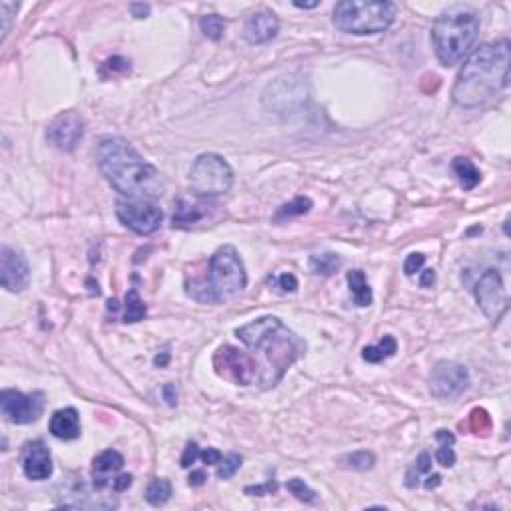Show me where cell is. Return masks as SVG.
I'll use <instances>...</instances> for the list:
<instances>
[{"mask_svg": "<svg viewBox=\"0 0 511 511\" xmlns=\"http://www.w3.org/2000/svg\"><path fill=\"white\" fill-rule=\"evenodd\" d=\"M510 40H497L480 46L464 62L453 84L451 98L462 108H478L508 88L510 82Z\"/></svg>", "mask_w": 511, "mask_h": 511, "instance_id": "cell-3", "label": "cell"}, {"mask_svg": "<svg viewBox=\"0 0 511 511\" xmlns=\"http://www.w3.org/2000/svg\"><path fill=\"white\" fill-rule=\"evenodd\" d=\"M45 404L46 400L42 391L22 393L18 390H4L0 393L2 416L13 423H18V425L40 420V416L45 414Z\"/></svg>", "mask_w": 511, "mask_h": 511, "instance_id": "cell-10", "label": "cell"}, {"mask_svg": "<svg viewBox=\"0 0 511 511\" xmlns=\"http://www.w3.org/2000/svg\"><path fill=\"white\" fill-rule=\"evenodd\" d=\"M398 352V342L393 336H384L376 346H365L361 352V358L368 363H379V361L388 360L391 356H395Z\"/></svg>", "mask_w": 511, "mask_h": 511, "instance_id": "cell-21", "label": "cell"}, {"mask_svg": "<svg viewBox=\"0 0 511 511\" xmlns=\"http://www.w3.org/2000/svg\"><path fill=\"white\" fill-rule=\"evenodd\" d=\"M340 266H342V258L338 254H333V252L314 254L310 258V270L314 272L316 276L328 278V276L340 270Z\"/></svg>", "mask_w": 511, "mask_h": 511, "instance_id": "cell-22", "label": "cell"}, {"mask_svg": "<svg viewBox=\"0 0 511 511\" xmlns=\"http://www.w3.org/2000/svg\"><path fill=\"white\" fill-rule=\"evenodd\" d=\"M162 393H164V398H166V402H168V406H176V388L172 386V384H168V386H164V390H162Z\"/></svg>", "mask_w": 511, "mask_h": 511, "instance_id": "cell-44", "label": "cell"}, {"mask_svg": "<svg viewBox=\"0 0 511 511\" xmlns=\"http://www.w3.org/2000/svg\"><path fill=\"white\" fill-rule=\"evenodd\" d=\"M0 282L8 292L18 294L24 292L31 284V268L24 254L10 246H2L0 250Z\"/></svg>", "mask_w": 511, "mask_h": 511, "instance_id": "cell-13", "label": "cell"}, {"mask_svg": "<svg viewBox=\"0 0 511 511\" xmlns=\"http://www.w3.org/2000/svg\"><path fill=\"white\" fill-rule=\"evenodd\" d=\"M196 459H200V448H198V443H196V441H188L186 450H184V453H182L180 466L192 467L196 464Z\"/></svg>", "mask_w": 511, "mask_h": 511, "instance_id": "cell-36", "label": "cell"}, {"mask_svg": "<svg viewBox=\"0 0 511 511\" xmlns=\"http://www.w3.org/2000/svg\"><path fill=\"white\" fill-rule=\"evenodd\" d=\"M430 471H432V455L427 451H421L418 459L414 462V466L407 469L406 485L409 489H416L420 485L421 475H427Z\"/></svg>", "mask_w": 511, "mask_h": 511, "instance_id": "cell-26", "label": "cell"}, {"mask_svg": "<svg viewBox=\"0 0 511 511\" xmlns=\"http://www.w3.org/2000/svg\"><path fill=\"white\" fill-rule=\"evenodd\" d=\"M434 284H436V272H434V270H423V272H421L420 286L421 288H432Z\"/></svg>", "mask_w": 511, "mask_h": 511, "instance_id": "cell-42", "label": "cell"}, {"mask_svg": "<svg viewBox=\"0 0 511 511\" xmlns=\"http://www.w3.org/2000/svg\"><path fill=\"white\" fill-rule=\"evenodd\" d=\"M22 471L32 481H45L52 475V457L42 439L26 443L22 455Z\"/></svg>", "mask_w": 511, "mask_h": 511, "instance_id": "cell-15", "label": "cell"}, {"mask_svg": "<svg viewBox=\"0 0 511 511\" xmlns=\"http://www.w3.org/2000/svg\"><path fill=\"white\" fill-rule=\"evenodd\" d=\"M116 216L122 224L140 236H148L152 232H156L164 220L162 210L152 200H130V198L116 202Z\"/></svg>", "mask_w": 511, "mask_h": 511, "instance_id": "cell-9", "label": "cell"}, {"mask_svg": "<svg viewBox=\"0 0 511 511\" xmlns=\"http://www.w3.org/2000/svg\"><path fill=\"white\" fill-rule=\"evenodd\" d=\"M312 200L310 198H306V196H298V198H294L292 202H288L284 206H280L278 212H276V216H274V220L276 222H284L288 218H294V216H304V214H308V212L312 210Z\"/></svg>", "mask_w": 511, "mask_h": 511, "instance_id": "cell-25", "label": "cell"}, {"mask_svg": "<svg viewBox=\"0 0 511 511\" xmlns=\"http://www.w3.org/2000/svg\"><path fill=\"white\" fill-rule=\"evenodd\" d=\"M246 284L248 276L240 254L234 246H222L212 254L206 278L188 282L186 294L202 304H216L240 294Z\"/></svg>", "mask_w": 511, "mask_h": 511, "instance_id": "cell-4", "label": "cell"}, {"mask_svg": "<svg viewBox=\"0 0 511 511\" xmlns=\"http://www.w3.org/2000/svg\"><path fill=\"white\" fill-rule=\"evenodd\" d=\"M48 430H50L52 436L56 437V439H62V441L78 439L80 434H82V425H80L78 411H76L74 407H64V409L54 411L52 418H50V423H48Z\"/></svg>", "mask_w": 511, "mask_h": 511, "instance_id": "cell-17", "label": "cell"}, {"mask_svg": "<svg viewBox=\"0 0 511 511\" xmlns=\"http://www.w3.org/2000/svg\"><path fill=\"white\" fill-rule=\"evenodd\" d=\"M475 300L480 304L483 316L489 322H499L508 312V294L497 270H485L475 286Z\"/></svg>", "mask_w": 511, "mask_h": 511, "instance_id": "cell-12", "label": "cell"}, {"mask_svg": "<svg viewBox=\"0 0 511 511\" xmlns=\"http://www.w3.org/2000/svg\"><path fill=\"white\" fill-rule=\"evenodd\" d=\"M190 188L196 196L214 198L230 192L234 184V170L220 154H200L190 168Z\"/></svg>", "mask_w": 511, "mask_h": 511, "instance_id": "cell-7", "label": "cell"}, {"mask_svg": "<svg viewBox=\"0 0 511 511\" xmlns=\"http://www.w3.org/2000/svg\"><path fill=\"white\" fill-rule=\"evenodd\" d=\"M124 466V457L122 453L116 450H106L102 453H98L92 462V471H94V487L96 489H104L110 481H106L104 475L108 473H116L118 469Z\"/></svg>", "mask_w": 511, "mask_h": 511, "instance_id": "cell-18", "label": "cell"}, {"mask_svg": "<svg viewBox=\"0 0 511 511\" xmlns=\"http://www.w3.org/2000/svg\"><path fill=\"white\" fill-rule=\"evenodd\" d=\"M467 427L475 436H489V432H492V416L483 407H475V409H471V414L467 418Z\"/></svg>", "mask_w": 511, "mask_h": 511, "instance_id": "cell-28", "label": "cell"}, {"mask_svg": "<svg viewBox=\"0 0 511 511\" xmlns=\"http://www.w3.org/2000/svg\"><path fill=\"white\" fill-rule=\"evenodd\" d=\"M200 29H202V32H204L210 40L218 42V40H222V36H224L226 20L220 15H206L200 18Z\"/></svg>", "mask_w": 511, "mask_h": 511, "instance_id": "cell-29", "label": "cell"}, {"mask_svg": "<svg viewBox=\"0 0 511 511\" xmlns=\"http://www.w3.org/2000/svg\"><path fill=\"white\" fill-rule=\"evenodd\" d=\"M130 10H132V15L136 18H146V16L150 15V6L148 4H132Z\"/></svg>", "mask_w": 511, "mask_h": 511, "instance_id": "cell-43", "label": "cell"}, {"mask_svg": "<svg viewBox=\"0 0 511 511\" xmlns=\"http://www.w3.org/2000/svg\"><path fill=\"white\" fill-rule=\"evenodd\" d=\"M317 4V0H314V2H294V6H298V8H316Z\"/></svg>", "mask_w": 511, "mask_h": 511, "instance_id": "cell-47", "label": "cell"}, {"mask_svg": "<svg viewBox=\"0 0 511 511\" xmlns=\"http://www.w3.org/2000/svg\"><path fill=\"white\" fill-rule=\"evenodd\" d=\"M208 480V475H206V471L204 469H194L192 473H190V478H188V483L192 485V487H200V485H204Z\"/></svg>", "mask_w": 511, "mask_h": 511, "instance_id": "cell-41", "label": "cell"}, {"mask_svg": "<svg viewBox=\"0 0 511 511\" xmlns=\"http://www.w3.org/2000/svg\"><path fill=\"white\" fill-rule=\"evenodd\" d=\"M276 492H278L276 481H268L264 485H248L244 489V494H248V496H266V494H276Z\"/></svg>", "mask_w": 511, "mask_h": 511, "instance_id": "cell-37", "label": "cell"}, {"mask_svg": "<svg viewBox=\"0 0 511 511\" xmlns=\"http://www.w3.org/2000/svg\"><path fill=\"white\" fill-rule=\"evenodd\" d=\"M96 164L110 186L130 200H156L164 194L160 172L120 136L100 140L96 148Z\"/></svg>", "mask_w": 511, "mask_h": 511, "instance_id": "cell-2", "label": "cell"}, {"mask_svg": "<svg viewBox=\"0 0 511 511\" xmlns=\"http://www.w3.org/2000/svg\"><path fill=\"white\" fill-rule=\"evenodd\" d=\"M395 4L384 0H342L333 8V26L347 34H379L395 18Z\"/></svg>", "mask_w": 511, "mask_h": 511, "instance_id": "cell-6", "label": "cell"}, {"mask_svg": "<svg viewBox=\"0 0 511 511\" xmlns=\"http://www.w3.org/2000/svg\"><path fill=\"white\" fill-rule=\"evenodd\" d=\"M130 485H132V475H130V473H122V475L112 480V489L118 492V494H120V492H126Z\"/></svg>", "mask_w": 511, "mask_h": 511, "instance_id": "cell-39", "label": "cell"}, {"mask_svg": "<svg viewBox=\"0 0 511 511\" xmlns=\"http://www.w3.org/2000/svg\"><path fill=\"white\" fill-rule=\"evenodd\" d=\"M340 464L354 471H368L376 466V455L372 451H354L340 459Z\"/></svg>", "mask_w": 511, "mask_h": 511, "instance_id": "cell-27", "label": "cell"}, {"mask_svg": "<svg viewBox=\"0 0 511 511\" xmlns=\"http://www.w3.org/2000/svg\"><path fill=\"white\" fill-rule=\"evenodd\" d=\"M222 457H224L222 451H218L216 448H208V450L200 451V459L204 462V466H218Z\"/></svg>", "mask_w": 511, "mask_h": 511, "instance_id": "cell-38", "label": "cell"}, {"mask_svg": "<svg viewBox=\"0 0 511 511\" xmlns=\"http://www.w3.org/2000/svg\"><path fill=\"white\" fill-rule=\"evenodd\" d=\"M347 286H349V292H352V296H354L356 306H360V308L372 306L374 294H372V288L368 284L363 272L361 270L349 272V274H347Z\"/></svg>", "mask_w": 511, "mask_h": 511, "instance_id": "cell-20", "label": "cell"}, {"mask_svg": "<svg viewBox=\"0 0 511 511\" xmlns=\"http://www.w3.org/2000/svg\"><path fill=\"white\" fill-rule=\"evenodd\" d=\"M286 489L292 494V496L296 497V499H300L304 503H314L316 501V492L312 489V487H308V483L300 478H292V480H288L286 483Z\"/></svg>", "mask_w": 511, "mask_h": 511, "instance_id": "cell-31", "label": "cell"}, {"mask_svg": "<svg viewBox=\"0 0 511 511\" xmlns=\"http://www.w3.org/2000/svg\"><path fill=\"white\" fill-rule=\"evenodd\" d=\"M280 31V20L270 10L254 13L244 24V36L250 45H266Z\"/></svg>", "mask_w": 511, "mask_h": 511, "instance_id": "cell-16", "label": "cell"}, {"mask_svg": "<svg viewBox=\"0 0 511 511\" xmlns=\"http://www.w3.org/2000/svg\"><path fill=\"white\" fill-rule=\"evenodd\" d=\"M451 170H453V174L457 176V180H459L464 190H473V188L481 182L480 168L473 164L469 158H464V156L453 158Z\"/></svg>", "mask_w": 511, "mask_h": 511, "instance_id": "cell-19", "label": "cell"}, {"mask_svg": "<svg viewBox=\"0 0 511 511\" xmlns=\"http://www.w3.org/2000/svg\"><path fill=\"white\" fill-rule=\"evenodd\" d=\"M212 363H214V372L234 386H252L254 382L260 379L258 360L238 347H218Z\"/></svg>", "mask_w": 511, "mask_h": 511, "instance_id": "cell-8", "label": "cell"}, {"mask_svg": "<svg viewBox=\"0 0 511 511\" xmlns=\"http://www.w3.org/2000/svg\"><path fill=\"white\" fill-rule=\"evenodd\" d=\"M146 501L154 505V508H158V505H164L166 501L172 497V483L164 478H156V480H152L148 483V487H146Z\"/></svg>", "mask_w": 511, "mask_h": 511, "instance_id": "cell-24", "label": "cell"}, {"mask_svg": "<svg viewBox=\"0 0 511 511\" xmlns=\"http://www.w3.org/2000/svg\"><path fill=\"white\" fill-rule=\"evenodd\" d=\"M236 336L248 349L260 354L262 390H270L282 382L288 370L306 354V342L276 316H262L236 330Z\"/></svg>", "mask_w": 511, "mask_h": 511, "instance_id": "cell-1", "label": "cell"}, {"mask_svg": "<svg viewBox=\"0 0 511 511\" xmlns=\"http://www.w3.org/2000/svg\"><path fill=\"white\" fill-rule=\"evenodd\" d=\"M480 36V18L469 10H455L437 16L432 29V42L437 61L443 66H455L471 52Z\"/></svg>", "mask_w": 511, "mask_h": 511, "instance_id": "cell-5", "label": "cell"}, {"mask_svg": "<svg viewBox=\"0 0 511 511\" xmlns=\"http://www.w3.org/2000/svg\"><path fill=\"white\" fill-rule=\"evenodd\" d=\"M469 388V372L457 361H437L430 374V391L436 400H455Z\"/></svg>", "mask_w": 511, "mask_h": 511, "instance_id": "cell-11", "label": "cell"}, {"mask_svg": "<svg viewBox=\"0 0 511 511\" xmlns=\"http://www.w3.org/2000/svg\"><path fill=\"white\" fill-rule=\"evenodd\" d=\"M436 462L443 467L455 466V451H453V446H450V443H439V448L436 451Z\"/></svg>", "mask_w": 511, "mask_h": 511, "instance_id": "cell-34", "label": "cell"}, {"mask_svg": "<svg viewBox=\"0 0 511 511\" xmlns=\"http://www.w3.org/2000/svg\"><path fill=\"white\" fill-rule=\"evenodd\" d=\"M16 10H18V4L15 2H0V18H2V40L6 38V34L10 31V20H13V16L16 15Z\"/></svg>", "mask_w": 511, "mask_h": 511, "instance_id": "cell-33", "label": "cell"}, {"mask_svg": "<svg viewBox=\"0 0 511 511\" xmlns=\"http://www.w3.org/2000/svg\"><path fill=\"white\" fill-rule=\"evenodd\" d=\"M423 264H425V256L420 254V252L407 256L406 262H404V272H406V276H414L416 272H420L421 268H423Z\"/></svg>", "mask_w": 511, "mask_h": 511, "instance_id": "cell-35", "label": "cell"}, {"mask_svg": "<svg viewBox=\"0 0 511 511\" xmlns=\"http://www.w3.org/2000/svg\"><path fill=\"white\" fill-rule=\"evenodd\" d=\"M146 316V304L142 301L140 294L136 288H130L124 300V322L126 324H136Z\"/></svg>", "mask_w": 511, "mask_h": 511, "instance_id": "cell-23", "label": "cell"}, {"mask_svg": "<svg viewBox=\"0 0 511 511\" xmlns=\"http://www.w3.org/2000/svg\"><path fill=\"white\" fill-rule=\"evenodd\" d=\"M240 467H242V455H238V453H228V455H224V457L220 459L218 469H216V475H218L220 480H230V478L236 475V471H238Z\"/></svg>", "mask_w": 511, "mask_h": 511, "instance_id": "cell-32", "label": "cell"}, {"mask_svg": "<svg viewBox=\"0 0 511 511\" xmlns=\"http://www.w3.org/2000/svg\"><path fill=\"white\" fill-rule=\"evenodd\" d=\"M84 136V120L76 112H62L48 124L46 138L62 152H72Z\"/></svg>", "mask_w": 511, "mask_h": 511, "instance_id": "cell-14", "label": "cell"}, {"mask_svg": "<svg viewBox=\"0 0 511 511\" xmlns=\"http://www.w3.org/2000/svg\"><path fill=\"white\" fill-rule=\"evenodd\" d=\"M280 288L284 290V292H296L298 290V280H296V276L294 274H282L280 276Z\"/></svg>", "mask_w": 511, "mask_h": 511, "instance_id": "cell-40", "label": "cell"}, {"mask_svg": "<svg viewBox=\"0 0 511 511\" xmlns=\"http://www.w3.org/2000/svg\"><path fill=\"white\" fill-rule=\"evenodd\" d=\"M202 214L204 212L200 210V206H192V204H186L184 200H182L180 204H178V208H176V214H174V228H182V226L186 224H194L198 222L200 218H202Z\"/></svg>", "mask_w": 511, "mask_h": 511, "instance_id": "cell-30", "label": "cell"}, {"mask_svg": "<svg viewBox=\"0 0 511 511\" xmlns=\"http://www.w3.org/2000/svg\"><path fill=\"white\" fill-rule=\"evenodd\" d=\"M168 361H170V352H168V349H164L162 354H158V356L154 358V363H156L158 368H164V365H168Z\"/></svg>", "mask_w": 511, "mask_h": 511, "instance_id": "cell-46", "label": "cell"}, {"mask_svg": "<svg viewBox=\"0 0 511 511\" xmlns=\"http://www.w3.org/2000/svg\"><path fill=\"white\" fill-rule=\"evenodd\" d=\"M423 485H425V489H436V487L441 485V475H439V473H432V475H427Z\"/></svg>", "mask_w": 511, "mask_h": 511, "instance_id": "cell-45", "label": "cell"}]
</instances>
